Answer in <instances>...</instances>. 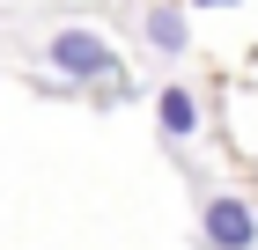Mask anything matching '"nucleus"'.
<instances>
[{
    "label": "nucleus",
    "mask_w": 258,
    "mask_h": 250,
    "mask_svg": "<svg viewBox=\"0 0 258 250\" xmlns=\"http://www.w3.org/2000/svg\"><path fill=\"white\" fill-rule=\"evenodd\" d=\"M44 66H52L59 81H118L125 89L118 52H111L96 30H52V37H44Z\"/></svg>",
    "instance_id": "1"
},
{
    "label": "nucleus",
    "mask_w": 258,
    "mask_h": 250,
    "mask_svg": "<svg viewBox=\"0 0 258 250\" xmlns=\"http://www.w3.org/2000/svg\"><path fill=\"white\" fill-rule=\"evenodd\" d=\"M199 243H207V250H258V213H251V199L207 192V206H199Z\"/></svg>",
    "instance_id": "2"
},
{
    "label": "nucleus",
    "mask_w": 258,
    "mask_h": 250,
    "mask_svg": "<svg viewBox=\"0 0 258 250\" xmlns=\"http://www.w3.org/2000/svg\"><path fill=\"white\" fill-rule=\"evenodd\" d=\"M155 125H162L170 147H184V140L199 133V96L184 89V81H162V89H155Z\"/></svg>",
    "instance_id": "3"
},
{
    "label": "nucleus",
    "mask_w": 258,
    "mask_h": 250,
    "mask_svg": "<svg viewBox=\"0 0 258 250\" xmlns=\"http://www.w3.org/2000/svg\"><path fill=\"white\" fill-rule=\"evenodd\" d=\"M140 30H148V44H155L162 59H177L184 44H192V30H184V15L170 8V0H155V8H140Z\"/></svg>",
    "instance_id": "4"
},
{
    "label": "nucleus",
    "mask_w": 258,
    "mask_h": 250,
    "mask_svg": "<svg viewBox=\"0 0 258 250\" xmlns=\"http://www.w3.org/2000/svg\"><path fill=\"white\" fill-rule=\"evenodd\" d=\"M192 8H236V0H192Z\"/></svg>",
    "instance_id": "5"
}]
</instances>
